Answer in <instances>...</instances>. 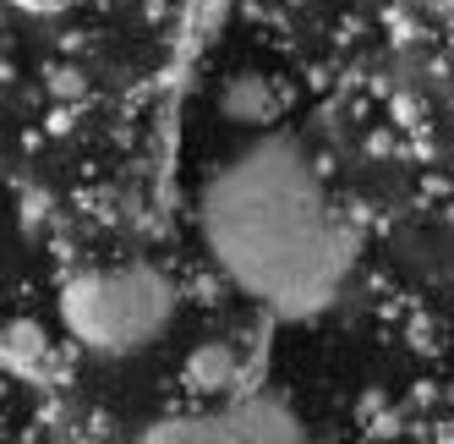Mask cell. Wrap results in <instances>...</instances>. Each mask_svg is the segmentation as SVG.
I'll use <instances>...</instances> for the list:
<instances>
[{"label":"cell","instance_id":"obj_1","mask_svg":"<svg viewBox=\"0 0 454 444\" xmlns=\"http://www.w3.org/2000/svg\"><path fill=\"white\" fill-rule=\"evenodd\" d=\"M198 236L214 269L269 319L307 324L350 280L356 236L301 138L263 132L236 148L198 193Z\"/></svg>","mask_w":454,"mask_h":444},{"label":"cell","instance_id":"obj_2","mask_svg":"<svg viewBox=\"0 0 454 444\" xmlns=\"http://www.w3.org/2000/svg\"><path fill=\"white\" fill-rule=\"evenodd\" d=\"M60 324L93 357H137L176 324L181 291L159 264H105L60 285Z\"/></svg>","mask_w":454,"mask_h":444},{"label":"cell","instance_id":"obj_3","mask_svg":"<svg viewBox=\"0 0 454 444\" xmlns=\"http://www.w3.org/2000/svg\"><path fill=\"white\" fill-rule=\"evenodd\" d=\"M143 439L153 444H296L307 439V423L274 390H236L198 411H181V417H159L153 428H143Z\"/></svg>","mask_w":454,"mask_h":444},{"label":"cell","instance_id":"obj_4","mask_svg":"<svg viewBox=\"0 0 454 444\" xmlns=\"http://www.w3.org/2000/svg\"><path fill=\"white\" fill-rule=\"evenodd\" d=\"M181 378H186V390L203 395V400L236 395L247 385V357H241V345H231V340H203L198 352L186 357Z\"/></svg>","mask_w":454,"mask_h":444},{"label":"cell","instance_id":"obj_5","mask_svg":"<svg viewBox=\"0 0 454 444\" xmlns=\"http://www.w3.org/2000/svg\"><path fill=\"white\" fill-rule=\"evenodd\" d=\"M219 110H224V121H236V126H257V132H263V126H274V115H279V99H274V88H269L263 77L241 72V77L224 83Z\"/></svg>","mask_w":454,"mask_h":444},{"label":"cell","instance_id":"obj_6","mask_svg":"<svg viewBox=\"0 0 454 444\" xmlns=\"http://www.w3.org/2000/svg\"><path fill=\"white\" fill-rule=\"evenodd\" d=\"M39 362H44V329L27 324V319H17L6 329V368L12 373H27V368H39Z\"/></svg>","mask_w":454,"mask_h":444}]
</instances>
